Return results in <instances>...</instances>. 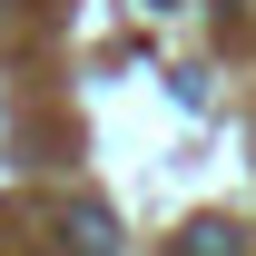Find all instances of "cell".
I'll return each mask as SVG.
<instances>
[{"mask_svg":"<svg viewBox=\"0 0 256 256\" xmlns=\"http://www.w3.org/2000/svg\"><path fill=\"white\" fill-rule=\"evenodd\" d=\"M178 256H236V226H217V217L188 226V236H178Z\"/></svg>","mask_w":256,"mask_h":256,"instance_id":"obj_1","label":"cell"}]
</instances>
